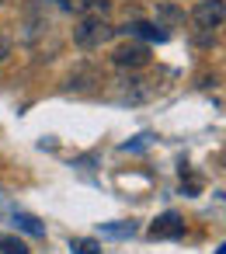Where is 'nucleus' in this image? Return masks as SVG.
Returning a JSON list of instances; mask_svg holds the SVG:
<instances>
[{"instance_id": "9", "label": "nucleus", "mask_w": 226, "mask_h": 254, "mask_svg": "<svg viewBox=\"0 0 226 254\" xmlns=\"http://www.w3.org/2000/svg\"><path fill=\"white\" fill-rule=\"evenodd\" d=\"M0 254H32L25 240L11 237V233H0Z\"/></svg>"}, {"instance_id": "5", "label": "nucleus", "mask_w": 226, "mask_h": 254, "mask_svg": "<svg viewBox=\"0 0 226 254\" xmlns=\"http://www.w3.org/2000/svg\"><path fill=\"white\" fill-rule=\"evenodd\" d=\"M150 237H153V240H177V237H184V219H181L174 209H167L164 216L153 219Z\"/></svg>"}, {"instance_id": "3", "label": "nucleus", "mask_w": 226, "mask_h": 254, "mask_svg": "<svg viewBox=\"0 0 226 254\" xmlns=\"http://www.w3.org/2000/svg\"><path fill=\"white\" fill-rule=\"evenodd\" d=\"M226 18V4L223 0H198L195 11H191V21L202 28V32H216Z\"/></svg>"}, {"instance_id": "13", "label": "nucleus", "mask_w": 226, "mask_h": 254, "mask_svg": "<svg viewBox=\"0 0 226 254\" xmlns=\"http://www.w3.org/2000/svg\"><path fill=\"white\" fill-rule=\"evenodd\" d=\"M11 49H14V46H11V39H4V35H0V63H4V60L11 56Z\"/></svg>"}, {"instance_id": "10", "label": "nucleus", "mask_w": 226, "mask_h": 254, "mask_svg": "<svg viewBox=\"0 0 226 254\" xmlns=\"http://www.w3.org/2000/svg\"><path fill=\"white\" fill-rule=\"evenodd\" d=\"M14 223H18L25 233H32V237H46V226H42L35 216H28V212H18V216H14Z\"/></svg>"}, {"instance_id": "1", "label": "nucleus", "mask_w": 226, "mask_h": 254, "mask_svg": "<svg viewBox=\"0 0 226 254\" xmlns=\"http://www.w3.org/2000/svg\"><path fill=\"white\" fill-rule=\"evenodd\" d=\"M115 25H108L105 21V14H84L77 25H73V42L80 46V49H101V46H108L112 39H115Z\"/></svg>"}, {"instance_id": "2", "label": "nucleus", "mask_w": 226, "mask_h": 254, "mask_svg": "<svg viewBox=\"0 0 226 254\" xmlns=\"http://www.w3.org/2000/svg\"><path fill=\"white\" fill-rule=\"evenodd\" d=\"M153 94H157V84L146 80V77H136V73H129V77H122V80L115 84V98H118L122 105H143V101H150Z\"/></svg>"}, {"instance_id": "15", "label": "nucleus", "mask_w": 226, "mask_h": 254, "mask_svg": "<svg viewBox=\"0 0 226 254\" xmlns=\"http://www.w3.org/2000/svg\"><path fill=\"white\" fill-rule=\"evenodd\" d=\"M0 4H4V0H0Z\"/></svg>"}, {"instance_id": "4", "label": "nucleus", "mask_w": 226, "mask_h": 254, "mask_svg": "<svg viewBox=\"0 0 226 254\" xmlns=\"http://www.w3.org/2000/svg\"><path fill=\"white\" fill-rule=\"evenodd\" d=\"M112 63H115L118 70H139V66H146V63H150V49H146L143 42L118 46V49L112 53Z\"/></svg>"}, {"instance_id": "7", "label": "nucleus", "mask_w": 226, "mask_h": 254, "mask_svg": "<svg viewBox=\"0 0 226 254\" xmlns=\"http://www.w3.org/2000/svg\"><path fill=\"white\" fill-rule=\"evenodd\" d=\"M66 7H70V14L77 11L84 18V14H105L112 7V0H66Z\"/></svg>"}, {"instance_id": "11", "label": "nucleus", "mask_w": 226, "mask_h": 254, "mask_svg": "<svg viewBox=\"0 0 226 254\" xmlns=\"http://www.w3.org/2000/svg\"><path fill=\"white\" fill-rule=\"evenodd\" d=\"M70 251L73 254H101V244L91 237H70Z\"/></svg>"}, {"instance_id": "14", "label": "nucleus", "mask_w": 226, "mask_h": 254, "mask_svg": "<svg viewBox=\"0 0 226 254\" xmlns=\"http://www.w3.org/2000/svg\"><path fill=\"white\" fill-rule=\"evenodd\" d=\"M146 143H150V136H136V143H125L122 150H125V153H129V150H143Z\"/></svg>"}, {"instance_id": "12", "label": "nucleus", "mask_w": 226, "mask_h": 254, "mask_svg": "<svg viewBox=\"0 0 226 254\" xmlns=\"http://www.w3.org/2000/svg\"><path fill=\"white\" fill-rule=\"evenodd\" d=\"M157 14H160V18H167V21H181V11H177L174 4H160V7H157Z\"/></svg>"}, {"instance_id": "6", "label": "nucleus", "mask_w": 226, "mask_h": 254, "mask_svg": "<svg viewBox=\"0 0 226 254\" xmlns=\"http://www.w3.org/2000/svg\"><path fill=\"white\" fill-rule=\"evenodd\" d=\"M122 32H129V35H139V39H146V42H164V39H167L164 25H150V21H129Z\"/></svg>"}, {"instance_id": "8", "label": "nucleus", "mask_w": 226, "mask_h": 254, "mask_svg": "<svg viewBox=\"0 0 226 254\" xmlns=\"http://www.w3.org/2000/svg\"><path fill=\"white\" fill-rule=\"evenodd\" d=\"M101 233L115 237V240H129V237H136V223H101Z\"/></svg>"}]
</instances>
